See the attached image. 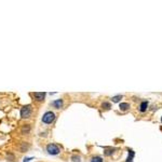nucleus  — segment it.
Returning <instances> with one entry per match:
<instances>
[{"instance_id": "f257e3e1", "label": "nucleus", "mask_w": 162, "mask_h": 162, "mask_svg": "<svg viewBox=\"0 0 162 162\" xmlns=\"http://www.w3.org/2000/svg\"><path fill=\"white\" fill-rule=\"evenodd\" d=\"M20 115L22 119H29L30 117H31V115H33V105L27 104V105L23 106L21 108Z\"/></svg>"}, {"instance_id": "f03ea898", "label": "nucleus", "mask_w": 162, "mask_h": 162, "mask_svg": "<svg viewBox=\"0 0 162 162\" xmlns=\"http://www.w3.org/2000/svg\"><path fill=\"white\" fill-rule=\"evenodd\" d=\"M55 119H56V116H55L54 111L48 110V111H46V113H43L41 121H42V123H44V124H51V123H53L55 121Z\"/></svg>"}, {"instance_id": "7ed1b4c3", "label": "nucleus", "mask_w": 162, "mask_h": 162, "mask_svg": "<svg viewBox=\"0 0 162 162\" xmlns=\"http://www.w3.org/2000/svg\"><path fill=\"white\" fill-rule=\"evenodd\" d=\"M46 149V152L51 156H56L61 152L60 146L56 145V144H54V143H50V144H48Z\"/></svg>"}, {"instance_id": "20e7f679", "label": "nucleus", "mask_w": 162, "mask_h": 162, "mask_svg": "<svg viewBox=\"0 0 162 162\" xmlns=\"http://www.w3.org/2000/svg\"><path fill=\"white\" fill-rule=\"evenodd\" d=\"M46 93L44 92H33L30 93V96L36 103H43L46 99Z\"/></svg>"}, {"instance_id": "39448f33", "label": "nucleus", "mask_w": 162, "mask_h": 162, "mask_svg": "<svg viewBox=\"0 0 162 162\" xmlns=\"http://www.w3.org/2000/svg\"><path fill=\"white\" fill-rule=\"evenodd\" d=\"M50 105H51V107L55 108V109H61V108H63L64 101H63V98H57V99H55V101H53Z\"/></svg>"}, {"instance_id": "423d86ee", "label": "nucleus", "mask_w": 162, "mask_h": 162, "mask_svg": "<svg viewBox=\"0 0 162 162\" xmlns=\"http://www.w3.org/2000/svg\"><path fill=\"white\" fill-rule=\"evenodd\" d=\"M30 148V144L27 142H22L20 143V145H19V150L20 152H27L29 150Z\"/></svg>"}, {"instance_id": "0eeeda50", "label": "nucleus", "mask_w": 162, "mask_h": 162, "mask_svg": "<svg viewBox=\"0 0 162 162\" xmlns=\"http://www.w3.org/2000/svg\"><path fill=\"white\" fill-rule=\"evenodd\" d=\"M31 132V126L30 124H23L21 128V134L22 135H28Z\"/></svg>"}, {"instance_id": "6e6552de", "label": "nucleus", "mask_w": 162, "mask_h": 162, "mask_svg": "<svg viewBox=\"0 0 162 162\" xmlns=\"http://www.w3.org/2000/svg\"><path fill=\"white\" fill-rule=\"evenodd\" d=\"M119 107H120V109L124 111V110H128L130 108V104H128V103H121Z\"/></svg>"}, {"instance_id": "1a4fd4ad", "label": "nucleus", "mask_w": 162, "mask_h": 162, "mask_svg": "<svg viewBox=\"0 0 162 162\" xmlns=\"http://www.w3.org/2000/svg\"><path fill=\"white\" fill-rule=\"evenodd\" d=\"M147 107H148V103L147 102H143L142 104H141V111H146V109H147Z\"/></svg>"}, {"instance_id": "9d476101", "label": "nucleus", "mask_w": 162, "mask_h": 162, "mask_svg": "<svg viewBox=\"0 0 162 162\" xmlns=\"http://www.w3.org/2000/svg\"><path fill=\"white\" fill-rule=\"evenodd\" d=\"M91 162H103V159H102V157L96 156V157H93V158L91 159Z\"/></svg>"}, {"instance_id": "9b49d317", "label": "nucleus", "mask_w": 162, "mask_h": 162, "mask_svg": "<svg viewBox=\"0 0 162 162\" xmlns=\"http://www.w3.org/2000/svg\"><path fill=\"white\" fill-rule=\"evenodd\" d=\"M121 98H122V95H117V96H113L111 99H113V103H118Z\"/></svg>"}, {"instance_id": "f8f14e48", "label": "nucleus", "mask_w": 162, "mask_h": 162, "mask_svg": "<svg viewBox=\"0 0 162 162\" xmlns=\"http://www.w3.org/2000/svg\"><path fill=\"white\" fill-rule=\"evenodd\" d=\"M71 160H73L74 162H80V161H81V160H80L79 156H76V155L71 156Z\"/></svg>"}, {"instance_id": "ddd939ff", "label": "nucleus", "mask_w": 162, "mask_h": 162, "mask_svg": "<svg viewBox=\"0 0 162 162\" xmlns=\"http://www.w3.org/2000/svg\"><path fill=\"white\" fill-rule=\"evenodd\" d=\"M113 148H108V149H106L105 150V155L106 156H110V155H113Z\"/></svg>"}, {"instance_id": "4468645a", "label": "nucleus", "mask_w": 162, "mask_h": 162, "mask_svg": "<svg viewBox=\"0 0 162 162\" xmlns=\"http://www.w3.org/2000/svg\"><path fill=\"white\" fill-rule=\"evenodd\" d=\"M102 107H103V108H105V109H109V108H110V104H109V103H106L105 102L102 105Z\"/></svg>"}, {"instance_id": "2eb2a0df", "label": "nucleus", "mask_w": 162, "mask_h": 162, "mask_svg": "<svg viewBox=\"0 0 162 162\" xmlns=\"http://www.w3.org/2000/svg\"><path fill=\"white\" fill-rule=\"evenodd\" d=\"M133 156H134V152H133L132 150H130V156H129V158H128V162H131Z\"/></svg>"}, {"instance_id": "dca6fc26", "label": "nucleus", "mask_w": 162, "mask_h": 162, "mask_svg": "<svg viewBox=\"0 0 162 162\" xmlns=\"http://www.w3.org/2000/svg\"><path fill=\"white\" fill-rule=\"evenodd\" d=\"M7 158H8V160H10V159H12V160H14V156L11 153V152H8L7 153Z\"/></svg>"}, {"instance_id": "f3484780", "label": "nucleus", "mask_w": 162, "mask_h": 162, "mask_svg": "<svg viewBox=\"0 0 162 162\" xmlns=\"http://www.w3.org/2000/svg\"><path fill=\"white\" fill-rule=\"evenodd\" d=\"M161 121H162V119H161Z\"/></svg>"}]
</instances>
